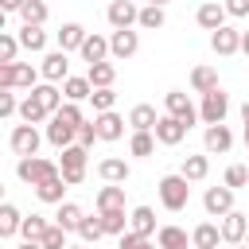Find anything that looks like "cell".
<instances>
[{
  "mask_svg": "<svg viewBox=\"0 0 249 249\" xmlns=\"http://www.w3.org/2000/svg\"><path fill=\"white\" fill-rule=\"evenodd\" d=\"M156 191H160L163 210H171V214H179V210L191 202V179H183L179 171H175V175H163V179L156 183Z\"/></svg>",
  "mask_w": 249,
  "mask_h": 249,
  "instance_id": "1",
  "label": "cell"
},
{
  "mask_svg": "<svg viewBox=\"0 0 249 249\" xmlns=\"http://www.w3.org/2000/svg\"><path fill=\"white\" fill-rule=\"evenodd\" d=\"M39 66H31V62H12V66H0V89H35L39 86Z\"/></svg>",
  "mask_w": 249,
  "mask_h": 249,
  "instance_id": "2",
  "label": "cell"
},
{
  "mask_svg": "<svg viewBox=\"0 0 249 249\" xmlns=\"http://www.w3.org/2000/svg\"><path fill=\"white\" fill-rule=\"evenodd\" d=\"M86 163H89V148H82V144H70V148L58 152V171L70 187H78L86 179Z\"/></svg>",
  "mask_w": 249,
  "mask_h": 249,
  "instance_id": "3",
  "label": "cell"
},
{
  "mask_svg": "<svg viewBox=\"0 0 249 249\" xmlns=\"http://www.w3.org/2000/svg\"><path fill=\"white\" fill-rule=\"evenodd\" d=\"M16 175H19V183L39 187L43 179L58 175V163H54V160H47V156H23V160L16 163Z\"/></svg>",
  "mask_w": 249,
  "mask_h": 249,
  "instance_id": "4",
  "label": "cell"
},
{
  "mask_svg": "<svg viewBox=\"0 0 249 249\" xmlns=\"http://www.w3.org/2000/svg\"><path fill=\"white\" fill-rule=\"evenodd\" d=\"M226 113H230V93L222 86L202 93V105H198V121L202 124H226Z\"/></svg>",
  "mask_w": 249,
  "mask_h": 249,
  "instance_id": "5",
  "label": "cell"
},
{
  "mask_svg": "<svg viewBox=\"0 0 249 249\" xmlns=\"http://www.w3.org/2000/svg\"><path fill=\"white\" fill-rule=\"evenodd\" d=\"M163 113H167V117H175V121H183L187 128L198 121V105H195L183 89H167V93H163Z\"/></svg>",
  "mask_w": 249,
  "mask_h": 249,
  "instance_id": "6",
  "label": "cell"
},
{
  "mask_svg": "<svg viewBox=\"0 0 249 249\" xmlns=\"http://www.w3.org/2000/svg\"><path fill=\"white\" fill-rule=\"evenodd\" d=\"M39 144H43V132L35 124H16L12 136H8V148L23 160V156H39Z\"/></svg>",
  "mask_w": 249,
  "mask_h": 249,
  "instance_id": "7",
  "label": "cell"
},
{
  "mask_svg": "<svg viewBox=\"0 0 249 249\" xmlns=\"http://www.w3.org/2000/svg\"><path fill=\"white\" fill-rule=\"evenodd\" d=\"M105 19H109V27H113V31H132V27L140 23V8H136L132 0H109Z\"/></svg>",
  "mask_w": 249,
  "mask_h": 249,
  "instance_id": "8",
  "label": "cell"
},
{
  "mask_svg": "<svg viewBox=\"0 0 249 249\" xmlns=\"http://www.w3.org/2000/svg\"><path fill=\"white\" fill-rule=\"evenodd\" d=\"M39 74H43V82L62 86V82L70 78V54H66V51H47L43 62H39Z\"/></svg>",
  "mask_w": 249,
  "mask_h": 249,
  "instance_id": "9",
  "label": "cell"
},
{
  "mask_svg": "<svg viewBox=\"0 0 249 249\" xmlns=\"http://www.w3.org/2000/svg\"><path fill=\"white\" fill-rule=\"evenodd\" d=\"M202 206H206V214L210 218H226L230 210H233V187H206L202 191Z\"/></svg>",
  "mask_w": 249,
  "mask_h": 249,
  "instance_id": "10",
  "label": "cell"
},
{
  "mask_svg": "<svg viewBox=\"0 0 249 249\" xmlns=\"http://www.w3.org/2000/svg\"><path fill=\"white\" fill-rule=\"evenodd\" d=\"M226 4H218V0H202L198 4V12H195V23L202 27V31H218V27H226Z\"/></svg>",
  "mask_w": 249,
  "mask_h": 249,
  "instance_id": "11",
  "label": "cell"
},
{
  "mask_svg": "<svg viewBox=\"0 0 249 249\" xmlns=\"http://www.w3.org/2000/svg\"><path fill=\"white\" fill-rule=\"evenodd\" d=\"M210 51L214 54H222V58H230V54H237L241 51V31L237 27H218V31H210Z\"/></svg>",
  "mask_w": 249,
  "mask_h": 249,
  "instance_id": "12",
  "label": "cell"
},
{
  "mask_svg": "<svg viewBox=\"0 0 249 249\" xmlns=\"http://www.w3.org/2000/svg\"><path fill=\"white\" fill-rule=\"evenodd\" d=\"M136 51H140V31H113V35H109V58L124 62V58H132Z\"/></svg>",
  "mask_w": 249,
  "mask_h": 249,
  "instance_id": "13",
  "label": "cell"
},
{
  "mask_svg": "<svg viewBox=\"0 0 249 249\" xmlns=\"http://www.w3.org/2000/svg\"><path fill=\"white\" fill-rule=\"evenodd\" d=\"M202 148H206V156H226V152L233 148V132H230L226 124H206Z\"/></svg>",
  "mask_w": 249,
  "mask_h": 249,
  "instance_id": "14",
  "label": "cell"
},
{
  "mask_svg": "<svg viewBox=\"0 0 249 249\" xmlns=\"http://www.w3.org/2000/svg\"><path fill=\"white\" fill-rule=\"evenodd\" d=\"M218 226H222V241H226V245H241V241H245V233H249V214L230 210Z\"/></svg>",
  "mask_w": 249,
  "mask_h": 249,
  "instance_id": "15",
  "label": "cell"
},
{
  "mask_svg": "<svg viewBox=\"0 0 249 249\" xmlns=\"http://www.w3.org/2000/svg\"><path fill=\"white\" fill-rule=\"evenodd\" d=\"M187 132H191V128H187L183 121L167 117V113H163V117H160V124H156V140H160L163 148H175V144H183V140H187Z\"/></svg>",
  "mask_w": 249,
  "mask_h": 249,
  "instance_id": "16",
  "label": "cell"
},
{
  "mask_svg": "<svg viewBox=\"0 0 249 249\" xmlns=\"http://www.w3.org/2000/svg\"><path fill=\"white\" fill-rule=\"evenodd\" d=\"M160 117H163V113H156V105H144V101H140V105L128 109V128H132V132H156Z\"/></svg>",
  "mask_w": 249,
  "mask_h": 249,
  "instance_id": "17",
  "label": "cell"
},
{
  "mask_svg": "<svg viewBox=\"0 0 249 249\" xmlns=\"http://www.w3.org/2000/svg\"><path fill=\"white\" fill-rule=\"evenodd\" d=\"M43 136H47V140H51L58 152H62V148H70V144H78V128H74V124H66L62 117H51Z\"/></svg>",
  "mask_w": 249,
  "mask_h": 249,
  "instance_id": "18",
  "label": "cell"
},
{
  "mask_svg": "<svg viewBox=\"0 0 249 249\" xmlns=\"http://www.w3.org/2000/svg\"><path fill=\"white\" fill-rule=\"evenodd\" d=\"M54 39H58V51H66V54H70V51H82V43L89 39V31H86L82 23H74V19H70V23H62V27L54 31Z\"/></svg>",
  "mask_w": 249,
  "mask_h": 249,
  "instance_id": "19",
  "label": "cell"
},
{
  "mask_svg": "<svg viewBox=\"0 0 249 249\" xmlns=\"http://www.w3.org/2000/svg\"><path fill=\"white\" fill-rule=\"evenodd\" d=\"M93 124H97V136H101L105 144H113V140H121V136H124V124H128V121H124L121 113H97V117H93Z\"/></svg>",
  "mask_w": 249,
  "mask_h": 249,
  "instance_id": "20",
  "label": "cell"
},
{
  "mask_svg": "<svg viewBox=\"0 0 249 249\" xmlns=\"http://www.w3.org/2000/svg\"><path fill=\"white\" fill-rule=\"evenodd\" d=\"M128 230L140 233V237L160 233V226H156V210H152V206H132V210H128Z\"/></svg>",
  "mask_w": 249,
  "mask_h": 249,
  "instance_id": "21",
  "label": "cell"
},
{
  "mask_svg": "<svg viewBox=\"0 0 249 249\" xmlns=\"http://www.w3.org/2000/svg\"><path fill=\"white\" fill-rule=\"evenodd\" d=\"M97 175H101L105 183H128L132 167H128V160H121V156H105V160L97 163Z\"/></svg>",
  "mask_w": 249,
  "mask_h": 249,
  "instance_id": "22",
  "label": "cell"
},
{
  "mask_svg": "<svg viewBox=\"0 0 249 249\" xmlns=\"http://www.w3.org/2000/svg\"><path fill=\"white\" fill-rule=\"evenodd\" d=\"M66 187H70V183H66V179H62V171H58V175H51V179H43V183L35 187V195H39V202H51V206H62V202H66V198H62V195H66Z\"/></svg>",
  "mask_w": 249,
  "mask_h": 249,
  "instance_id": "23",
  "label": "cell"
},
{
  "mask_svg": "<svg viewBox=\"0 0 249 249\" xmlns=\"http://www.w3.org/2000/svg\"><path fill=\"white\" fill-rule=\"evenodd\" d=\"M89 66L93 62H109V35H97V31H89V39L82 43V51H78Z\"/></svg>",
  "mask_w": 249,
  "mask_h": 249,
  "instance_id": "24",
  "label": "cell"
},
{
  "mask_svg": "<svg viewBox=\"0 0 249 249\" xmlns=\"http://www.w3.org/2000/svg\"><path fill=\"white\" fill-rule=\"evenodd\" d=\"M62 97L82 105V101H89V97H93V82H89L86 74H70V78L62 82Z\"/></svg>",
  "mask_w": 249,
  "mask_h": 249,
  "instance_id": "25",
  "label": "cell"
},
{
  "mask_svg": "<svg viewBox=\"0 0 249 249\" xmlns=\"http://www.w3.org/2000/svg\"><path fill=\"white\" fill-rule=\"evenodd\" d=\"M31 97H39V105H43V109H47L51 117H54V113H58V109L66 105V97H62V89H58L54 82H39V86L31 89Z\"/></svg>",
  "mask_w": 249,
  "mask_h": 249,
  "instance_id": "26",
  "label": "cell"
},
{
  "mask_svg": "<svg viewBox=\"0 0 249 249\" xmlns=\"http://www.w3.org/2000/svg\"><path fill=\"white\" fill-rule=\"evenodd\" d=\"M93 202H97V214L101 210H124V183H105Z\"/></svg>",
  "mask_w": 249,
  "mask_h": 249,
  "instance_id": "27",
  "label": "cell"
},
{
  "mask_svg": "<svg viewBox=\"0 0 249 249\" xmlns=\"http://www.w3.org/2000/svg\"><path fill=\"white\" fill-rule=\"evenodd\" d=\"M156 245H160V249H187V245H195V241H191V233H187L183 226H160Z\"/></svg>",
  "mask_w": 249,
  "mask_h": 249,
  "instance_id": "28",
  "label": "cell"
},
{
  "mask_svg": "<svg viewBox=\"0 0 249 249\" xmlns=\"http://www.w3.org/2000/svg\"><path fill=\"white\" fill-rule=\"evenodd\" d=\"M16 35H19V47H23V51H31V54H47V31H43V27L23 23Z\"/></svg>",
  "mask_w": 249,
  "mask_h": 249,
  "instance_id": "29",
  "label": "cell"
},
{
  "mask_svg": "<svg viewBox=\"0 0 249 249\" xmlns=\"http://www.w3.org/2000/svg\"><path fill=\"white\" fill-rule=\"evenodd\" d=\"M82 218H86V210H82L78 202H62V206L54 210V226H62L66 233H78V226H82Z\"/></svg>",
  "mask_w": 249,
  "mask_h": 249,
  "instance_id": "30",
  "label": "cell"
},
{
  "mask_svg": "<svg viewBox=\"0 0 249 249\" xmlns=\"http://www.w3.org/2000/svg\"><path fill=\"white\" fill-rule=\"evenodd\" d=\"M191 241H195V249H214L222 241V226L218 222H198L191 230Z\"/></svg>",
  "mask_w": 249,
  "mask_h": 249,
  "instance_id": "31",
  "label": "cell"
},
{
  "mask_svg": "<svg viewBox=\"0 0 249 249\" xmlns=\"http://www.w3.org/2000/svg\"><path fill=\"white\" fill-rule=\"evenodd\" d=\"M86 78L93 82V89H109L113 82H117V62L109 58V62H93L89 70H86Z\"/></svg>",
  "mask_w": 249,
  "mask_h": 249,
  "instance_id": "32",
  "label": "cell"
},
{
  "mask_svg": "<svg viewBox=\"0 0 249 249\" xmlns=\"http://www.w3.org/2000/svg\"><path fill=\"white\" fill-rule=\"evenodd\" d=\"M179 175L191 179V183H202V179L210 175V156H206V152H202V156H187L183 167H179Z\"/></svg>",
  "mask_w": 249,
  "mask_h": 249,
  "instance_id": "33",
  "label": "cell"
},
{
  "mask_svg": "<svg viewBox=\"0 0 249 249\" xmlns=\"http://www.w3.org/2000/svg\"><path fill=\"white\" fill-rule=\"evenodd\" d=\"M19 121H23V124H47V121H51V113L39 105V97H31V93H27V97L19 101Z\"/></svg>",
  "mask_w": 249,
  "mask_h": 249,
  "instance_id": "34",
  "label": "cell"
},
{
  "mask_svg": "<svg viewBox=\"0 0 249 249\" xmlns=\"http://www.w3.org/2000/svg\"><path fill=\"white\" fill-rule=\"evenodd\" d=\"M191 89H195V93L218 89V70H214V66H195V70H191Z\"/></svg>",
  "mask_w": 249,
  "mask_h": 249,
  "instance_id": "35",
  "label": "cell"
},
{
  "mask_svg": "<svg viewBox=\"0 0 249 249\" xmlns=\"http://www.w3.org/2000/svg\"><path fill=\"white\" fill-rule=\"evenodd\" d=\"M101 226H105V237L128 233V210H101Z\"/></svg>",
  "mask_w": 249,
  "mask_h": 249,
  "instance_id": "36",
  "label": "cell"
},
{
  "mask_svg": "<svg viewBox=\"0 0 249 249\" xmlns=\"http://www.w3.org/2000/svg\"><path fill=\"white\" fill-rule=\"evenodd\" d=\"M19 226H23V214H19L12 202H4V206H0V237H16Z\"/></svg>",
  "mask_w": 249,
  "mask_h": 249,
  "instance_id": "37",
  "label": "cell"
},
{
  "mask_svg": "<svg viewBox=\"0 0 249 249\" xmlns=\"http://www.w3.org/2000/svg\"><path fill=\"white\" fill-rule=\"evenodd\" d=\"M47 230H51V222H47L43 214H27L23 226H19V237H23V241H43Z\"/></svg>",
  "mask_w": 249,
  "mask_h": 249,
  "instance_id": "38",
  "label": "cell"
},
{
  "mask_svg": "<svg viewBox=\"0 0 249 249\" xmlns=\"http://www.w3.org/2000/svg\"><path fill=\"white\" fill-rule=\"evenodd\" d=\"M47 16H51L47 0H27V4L19 8V19H23V23H31V27H43V23H47Z\"/></svg>",
  "mask_w": 249,
  "mask_h": 249,
  "instance_id": "39",
  "label": "cell"
},
{
  "mask_svg": "<svg viewBox=\"0 0 249 249\" xmlns=\"http://www.w3.org/2000/svg\"><path fill=\"white\" fill-rule=\"evenodd\" d=\"M156 144H160L156 132H132V136H128V152L140 156V160H148V156L156 152Z\"/></svg>",
  "mask_w": 249,
  "mask_h": 249,
  "instance_id": "40",
  "label": "cell"
},
{
  "mask_svg": "<svg viewBox=\"0 0 249 249\" xmlns=\"http://www.w3.org/2000/svg\"><path fill=\"white\" fill-rule=\"evenodd\" d=\"M78 237H82V245H93V241H101L105 237V226H101V214H86L82 218V226H78Z\"/></svg>",
  "mask_w": 249,
  "mask_h": 249,
  "instance_id": "41",
  "label": "cell"
},
{
  "mask_svg": "<svg viewBox=\"0 0 249 249\" xmlns=\"http://www.w3.org/2000/svg\"><path fill=\"white\" fill-rule=\"evenodd\" d=\"M163 23H167V12H163V8H156V4H144V8H140V23H136V27H144V31H160Z\"/></svg>",
  "mask_w": 249,
  "mask_h": 249,
  "instance_id": "42",
  "label": "cell"
},
{
  "mask_svg": "<svg viewBox=\"0 0 249 249\" xmlns=\"http://www.w3.org/2000/svg\"><path fill=\"white\" fill-rule=\"evenodd\" d=\"M16 54H19V35L0 31V66H12V62H16Z\"/></svg>",
  "mask_w": 249,
  "mask_h": 249,
  "instance_id": "43",
  "label": "cell"
},
{
  "mask_svg": "<svg viewBox=\"0 0 249 249\" xmlns=\"http://www.w3.org/2000/svg\"><path fill=\"white\" fill-rule=\"evenodd\" d=\"M89 105H93V117H97V113H113V105H117V89H113V86H109V89H93Z\"/></svg>",
  "mask_w": 249,
  "mask_h": 249,
  "instance_id": "44",
  "label": "cell"
},
{
  "mask_svg": "<svg viewBox=\"0 0 249 249\" xmlns=\"http://www.w3.org/2000/svg\"><path fill=\"white\" fill-rule=\"evenodd\" d=\"M222 183H226V187H233V191H237V187H249V167H245V163H230Z\"/></svg>",
  "mask_w": 249,
  "mask_h": 249,
  "instance_id": "45",
  "label": "cell"
},
{
  "mask_svg": "<svg viewBox=\"0 0 249 249\" xmlns=\"http://www.w3.org/2000/svg\"><path fill=\"white\" fill-rule=\"evenodd\" d=\"M54 117H62V121H66V124H74V128H82V124H86V113H82V105H78V101H66Z\"/></svg>",
  "mask_w": 249,
  "mask_h": 249,
  "instance_id": "46",
  "label": "cell"
},
{
  "mask_svg": "<svg viewBox=\"0 0 249 249\" xmlns=\"http://www.w3.org/2000/svg\"><path fill=\"white\" fill-rule=\"evenodd\" d=\"M39 245H43V249H66V245H70V241H66V230H62V226H54V222H51V230H47V233H43V241H39Z\"/></svg>",
  "mask_w": 249,
  "mask_h": 249,
  "instance_id": "47",
  "label": "cell"
},
{
  "mask_svg": "<svg viewBox=\"0 0 249 249\" xmlns=\"http://www.w3.org/2000/svg\"><path fill=\"white\" fill-rule=\"evenodd\" d=\"M117 245H121V249H160L152 237H140V233H132V230H128V233H121V237H117Z\"/></svg>",
  "mask_w": 249,
  "mask_h": 249,
  "instance_id": "48",
  "label": "cell"
},
{
  "mask_svg": "<svg viewBox=\"0 0 249 249\" xmlns=\"http://www.w3.org/2000/svg\"><path fill=\"white\" fill-rule=\"evenodd\" d=\"M0 117H4V121H8V117H19V101H16L12 89H0Z\"/></svg>",
  "mask_w": 249,
  "mask_h": 249,
  "instance_id": "49",
  "label": "cell"
},
{
  "mask_svg": "<svg viewBox=\"0 0 249 249\" xmlns=\"http://www.w3.org/2000/svg\"><path fill=\"white\" fill-rule=\"evenodd\" d=\"M97 140H101V136H97V124H93V121H86V124L78 128V144H82V148H93Z\"/></svg>",
  "mask_w": 249,
  "mask_h": 249,
  "instance_id": "50",
  "label": "cell"
},
{
  "mask_svg": "<svg viewBox=\"0 0 249 249\" xmlns=\"http://www.w3.org/2000/svg\"><path fill=\"white\" fill-rule=\"evenodd\" d=\"M226 4V12L233 16V19H241V16H249V0H222Z\"/></svg>",
  "mask_w": 249,
  "mask_h": 249,
  "instance_id": "51",
  "label": "cell"
},
{
  "mask_svg": "<svg viewBox=\"0 0 249 249\" xmlns=\"http://www.w3.org/2000/svg\"><path fill=\"white\" fill-rule=\"evenodd\" d=\"M23 4H27V0H0V8H4V12H16V16H19Z\"/></svg>",
  "mask_w": 249,
  "mask_h": 249,
  "instance_id": "52",
  "label": "cell"
},
{
  "mask_svg": "<svg viewBox=\"0 0 249 249\" xmlns=\"http://www.w3.org/2000/svg\"><path fill=\"white\" fill-rule=\"evenodd\" d=\"M241 54H249V31H241Z\"/></svg>",
  "mask_w": 249,
  "mask_h": 249,
  "instance_id": "53",
  "label": "cell"
},
{
  "mask_svg": "<svg viewBox=\"0 0 249 249\" xmlns=\"http://www.w3.org/2000/svg\"><path fill=\"white\" fill-rule=\"evenodd\" d=\"M16 249H43V245H39V241H19Z\"/></svg>",
  "mask_w": 249,
  "mask_h": 249,
  "instance_id": "54",
  "label": "cell"
},
{
  "mask_svg": "<svg viewBox=\"0 0 249 249\" xmlns=\"http://www.w3.org/2000/svg\"><path fill=\"white\" fill-rule=\"evenodd\" d=\"M241 121H245V124H249V101H245V105H241Z\"/></svg>",
  "mask_w": 249,
  "mask_h": 249,
  "instance_id": "55",
  "label": "cell"
},
{
  "mask_svg": "<svg viewBox=\"0 0 249 249\" xmlns=\"http://www.w3.org/2000/svg\"><path fill=\"white\" fill-rule=\"evenodd\" d=\"M148 4H156V8H167V4H171V0H148Z\"/></svg>",
  "mask_w": 249,
  "mask_h": 249,
  "instance_id": "56",
  "label": "cell"
},
{
  "mask_svg": "<svg viewBox=\"0 0 249 249\" xmlns=\"http://www.w3.org/2000/svg\"><path fill=\"white\" fill-rule=\"evenodd\" d=\"M230 249H249V245H245V241H241V245H230Z\"/></svg>",
  "mask_w": 249,
  "mask_h": 249,
  "instance_id": "57",
  "label": "cell"
},
{
  "mask_svg": "<svg viewBox=\"0 0 249 249\" xmlns=\"http://www.w3.org/2000/svg\"><path fill=\"white\" fill-rule=\"evenodd\" d=\"M245 148H249V124H245Z\"/></svg>",
  "mask_w": 249,
  "mask_h": 249,
  "instance_id": "58",
  "label": "cell"
},
{
  "mask_svg": "<svg viewBox=\"0 0 249 249\" xmlns=\"http://www.w3.org/2000/svg\"><path fill=\"white\" fill-rule=\"evenodd\" d=\"M66 249H86V245H66Z\"/></svg>",
  "mask_w": 249,
  "mask_h": 249,
  "instance_id": "59",
  "label": "cell"
},
{
  "mask_svg": "<svg viewBox=\"0 0 249 249\" xmlns=\"http://www.w3.org/2000/svg\"><path fill=\"white\" fill-rule=\"evenodd\" d=\"M245 245H249V233H245Z\"/></svg>",
  "mask_w": 249,
  "mask_h": 249,
  "instance_id": "60",
  "label": "cell"
},
{
  "mask_svg": "<svg viewBox=\"0 0 249 249\" xmlns=\"http://www.w3.org/2000/svg\"><path fill=\"white\" fill-rule=\"evenodd\" d=\"M214 249H218V245H214Z\"/></svg>",
  "mask_w": 249,
  "mask_h": 249,
  "instance_id": "61",
  "label": "cell"
}]
</instances>
